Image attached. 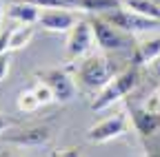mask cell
Listing matches in <instances>:
<instances>
[{"label": "cell", "instance_id": "6da1fadb", "mask_svg": "<svg viewBox=\"0 0 160 157\" xmlns=\"http://www.w3.org/2000/svg\"><path fill=\"white\" fill-rule=\"evenodd\" d=\"M118 73L116 64L109 60L107 55H98V53H89L82 60H78V67L73 69V80L78 91L82 93H100Z\"/></svg>", "mask_w": 160, "mask_h": 157}, {"label": "cell", "instance_id": "7a4b0ae2", "mask_svg": "<svg viewBox=\"0 0 160 157\" xmlns=\"http://www.w3.org/2000/svg\"><path fill=\"white\" fill-rule=\"evenodd\" d=\"M138 84H140V71H138V67H129V69H125V71L116 73L113 80H111L102 91H100V93H96L93 102H91V109H93L96 113H100V111L113 106L118 100L127 97Z\"/></svg>", "mask_w": 160, "mask_h": 157}, {"label": "cell", "instance_id": "3957f363", "mask_svg": "<svg viewBox=\"0 0 160 157\" xmlns=\"http://www.w3.org/2000/svg\"><path fill=\"white\" fill-rule=\"evenodd\" d=\"M89 22L93 27L96 44L102 51H127L129 47H133V35L120 31L118 27H113L111 22H107L102 16L91 18Z\"/></svg>", "mask_w": 160, "mask_h": 157}, {"label": "cell", "instance_id": "277c9868", "mask_svg": "<svg viewBox=\"0 0 160 157\" xmlns=\"http://www.w3.org/2000/svg\"><path fill=\"white\" fill-rule=\"evenodd\" d=\"M96 42V35H93V27L89 20H78L73 25V29L67 35V42H65V60L67 62H76V60H82L85 55H89L91 47Z\"/></svg>", "mask_w": 160, "mask_h": 157}, {"label": "cell", "instance_id": "5b68a950", "mask_svg": "<svg viewBox=\"0 0 160 157\" xmlns=\"http://www.w3.org/2000/svg\"><path fill=\"white\" fill-rule=\"evenodd\" d=\"M102 18L107 22H111L113 27H118L120 31H125V33H142V31H153L160 27L158 20H151V18H145V16H140L136 11H129V9H116V11H107L102 13Z\"/></svg>", "mask_w": 160, "mask_h": 157}, {"label": "cell", "instance_id": "8992f818", "mask_svg": "<svg viewBox=\"0 0 160 157\" xmlns=\"http://www.w3.org/2000/svg\"><path fill=\"white\" fill-rule=\"evenodd\" d=\"M36 77L51 89L56 102H62L65 104V102H71L73 97H76L78 86H76V80H73L67 71H60V69H42V71L36 73Z\"/></svg>", "mask_w": 160, "mask_h": 157}, {"label": "cell", "instance_id": "52a82bcc", "mask_svg": "<svg viewBox=\"0 0 160 157\" xmlns=\"http://www.w3.org/2000/svg\"><path fill=\"white\" fill-rule=\"evenodd\" d=\"M2 140L13 146H42L51 140L49 124H27V126H11Z\"/></svg>", "mask_w": 160, "mask_h": 157}, {"label": "cell", "instance_id": "ba28073f", "mask_svg": "<svg viewBox=\"0 0 160 157\" xmlns=\"http://www.w3.org/2000/svg\"><path fill=\"white\" fill-rule=\"evenodd\" d=\"M131 124L142 137L153 135L160 128V97H151L145 104L131 106Z\"/></svg>", "mask_w": 160, "mask_h": 157}, {"label": "cell", "instance_id": "9c48e42d", "mask_svg": "<svg viewBox=\"0 0 160 157\" xmlns=\"http://www.w3.org/2000/svg\"><path fill=\"white\" fill-rule=\"evenodd\" d=\"M129 131V120L125 113H116V115H109L105 117L102 122L93 124L89 131H87V142L91 144H105L109 140H116V137L125 135Z\"/></svg>", "mask_w": 160, "mask_h": 157}, {"label": "cell", "instance_id": "30bf717a", "mask_svg": "<svg viewBox=\"0 0 160 157\" xmlns=\"http://www.w3.org/2000/svg\"><path fill=\"white\" fill-rule=\"evenodd\" d=\"M76 22H78V16L71 9H45L40 13V20H38L40 27L45 31H51V33L71 31Z\"/></svg>", "mask_w": 160, "mask_h": 157}, {"label": "cell", "instance_id": "8fae6325", "mask_svg": "<svg viewBox=\"0 0 160 157\" xmlns=\"http://www.w3.org/2000/svg\"><path fill=\"white\" fill-rule=\"evenodd\" d=\"M7 13L20 25H38V20H40V7L29 5V2H20V0H13L7 9Z\"/></svg>", "mask_w": 160, "mask_h": 157}, {"label": "cell", "instance_id": "7c38bea8", "mask_svg": "<svg viewBox=\"0 0 160 157\" xmlns=\"http://www.w3.org/2000/svg\"><path fill=\"white\" fill-rule=\"evenodd\" d=\"M160 58V35L156 38H149V40L136 44V51H133V67L138 64H145V62H153Z\"/></svg>", "mask_w": 160, "mask_h": 157}, {"label": "cell", "instance_id": "4fadbf2b", "mask_svg": "<svg viewBox=\"0 0 160 157\" xmlns=\"http://www.w3.org/2000/svg\"><path fill=\"white\" fill-rule=\"evenodd\" d=\"M71 7L87 11V13H107V11H116L122 7L120 0H71Z\"/></svg>", "mask_w": 160, "mask_h": 157}, {"label": "cell", "instance_id": "5bb4252c", "mask_svg": "<svg viewBox=\"0 0 160 157\" xmlns=\"http://www.w3.org/2000/svg\"><path fill=\"white\" fill-rule=\"evenodd\" d=\"M122 7L129 9V11H136L145 18H151V20H158L160 22V7L151 0H122Z\"/></svg>", "mask_w": 160, "mask_h": 157}, {"label": "cell", "instance_id": "9a60e30c", "mask_svg": "<svg viewBox=\"0 0 160 157\" xmlns=\"http://www.w3.org/2000/svg\"><path fill=\"white\" fill-rule=\"evenodd\" d=\"M33 38V25H20L18 29H11V40H9V51L22 49L31 42Z\"/></svg>", "mask_w": 160, "mask_h": 157}, {"label": "cell", "instance_id": "2e32d148", "mask_svg": "<svg viewBox=\"0 0 160 157\" xmlns=\"http://www.w3.org/2000/svg\"><path fill=\"white\" fill-rule=\"evenodd\" d=\"M40 106H42V104L38 102V97H36L33 89L20 91V95H18V109L22 111V113H33V111H38Z\"/></svg>", "mask_w": 160, "mask_h": 157}, {"label": "cell", "instance_id": "e0dca14e", "mask_svg": "<svg viewBox=\"0 0 160 157\" xmlns=\"http://www.w3.org/2000/svg\"><path fill=\"white\" fill-rule=\"evenodd\" d=\"M20 2H29L40 9H73L71 0H20Z\"/></svg>", "mask_w": 160, "mask_h": 157}, {"label": "cell", "instance_id": "ac0fdd59", "mask_svg": "<svg viewBox=\"0 0 160 157\" xmlns=\"http://www.w3.org/2000/svg\"><path fill=\"white\" fill-rule=\"evenodd\" d=\"M31 89H33V93H36V97H38V102L42 104V106H45V104H51V102H56V97H53L51 89H49L45 82H40V80H38V82H36Z\"/></svg>", "mask_w": 160, "mask_h": 157}, {"label": "cell", "instance_id": "d6986e66", "mask_svg": "<svg viewBox=\"0 0 160 157\" xmlns=\"http://www.w3.org/2000/svg\"><path fill=\"white\" fill-rule=\"evenodd\" d=\"M51 157H82V150L78 146H69V148H62V150H53Z\"/></svg>", "mask_w": 160, "mask_h": 157}, {"label": "cell", "instance_id": "ffe728a7", "mask_svg": "<svg viewBox=\"0 0 160 157\" xmlns=\"http://www.w3.org/2000/svg\"><path fill=\"white\" fill-rule=\"evenodd\" d=\"M9 62H11V58H9V51L7 53H0V82L7 77L9 73Z\"/></svg>", "mask_w": 160, "mask_h": 157}, {"label": "cell", "instance_id": "44dd1931", "mask_svg": "<svg viewBox=\"0 0 160 157\" xmlns=\"http://www.w3.org/2000/svg\"><path fill=\"white\" fill-rule=\"evenodd\" d=\"M11 126H16V122L11 120V117H7V115H2V113H0V137H2Z\"/></svg>", "mask_w": 160, "mask_h": 157}, {"label": "cell", "instance_id": "7402d4cb", "mask_svg": "<svg viewBox=\"0 0 160 157\" xmlns=\"http://www.w3.org/2000/svg\"><path fill=\"white\" fill-rule=\"evenodd\" d=\"M9 40H11V31H0V53L9 51Z\"/></svg>", "mask_w": 160, "mask_h": 157}, {"label": "cell", "instance_id": "603a6c76", "mask_svg": "<svg viewBox=\"0 0 160 157\" xmlns=\"http://www.w3.org/2000/svg\"><path fill=\"white\" fill-rule=\"evenodd\" d=\"M0 157H20V155H16V153H9V150H2V153H0Z\"/></svg>", "mask_w": 160, "mask_h": 157}, {"label": "cell", "instance_id": "cb8c5ba5", "mask_svg": "<svg viewBox=\"0 0 160 157\" xmlns=\"http://www.w3.org/2000/svg\"><path fill=\"white\" fill-rule=\"evenodd\" d=\"M156 84H158V91H160V69H158V73H156Z\"/></svg>", "mask_w": 160, "mask_h": 157}, {"label": "cell", "instance_id": "d4e9b609", "mask_svg": "<svg viewBox=\"0 0 160 157\" xmlns=\"http://www.w3.org/2000/svg\"><path fill=\"white\" fill-rule=\"evenodd\" d=\"M2 13H5V9H2V0H0V22H2Z\"/></svg>", "mask_w": 160, "mask_h": 157}, {"label": "cell", "instance_id": "484cf974", "mask_svg": "<svg viewBox=\"0 0 160 157\" xmlns=\"http://www.w3.org/2000/svg\"><path fill=\"white\" fill-rule=\"evenodd\" d=\"M147 157H160V153H151V155H147Z\"/></svg>", "mask_w": 160, "mask_h": 157}]
</instances>
